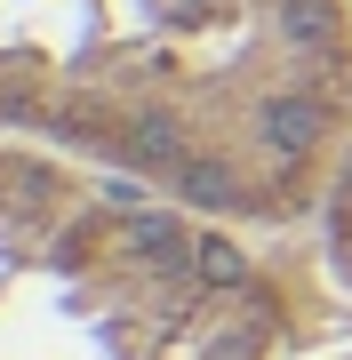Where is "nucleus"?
Instances as JSON below:
<instances>
[{"label":"nucleus","mask_w":352,"mask_h":360,"mask_svg":"<svg viewBox=\"0 0 352 360\" xmlns=\"http://www.w3.org/2000/svg\"><path fill=\"white\" fill-rule=\"evenodd\" d=\"M176 176H184V193H193V200H216V208L240 193V184H233V168H224V160H209V153H193Z\"/></svg>","instance_id":"7ed1b4c3"},{"label":"nucleus","mask_w":352,"mask_h":360,"mask_svg":"<svg viewBox=\"0 0 352 360\" xmlns=\"http://www.w3.org/2000/svg\"><path fill=\"white\" fill-rule=\"evenodd\" d=\"M193 264L209 272L216 288H233V281H240V257H233V248H224V240H200V248H193Z\"/></svg>","instance_id":"20e7f679"},{"label":"nucleus","mask_w":352,"mask_h":360,"mask_svg":"<svg viewBox=\"0 0 352 360\" xmlns=\"http://www.w3.org/2000/svg\"><path fill=\"white\" fill-rule=\"evenodd\" d=\"M129 248H136V257H184V224L176 217H160V208H152V217H129Z\"/></svg>","instance_id":"f03ea898"},{"label":"nucleus","mask_w":352,"mask_h":360,"mask_svg":"<svg viewBox=\"0 0 352 360\" xmlns=\"http://www.w3.org/2000/svg\"><path fill=\"white\" fill-rule=\"evenodd\" d=\"M184 56L313 80L344 56V0H0V104H96V80L144 89L184 120Z\"/></svg>","instance_id":"f257e3e1"}]
</instances>
